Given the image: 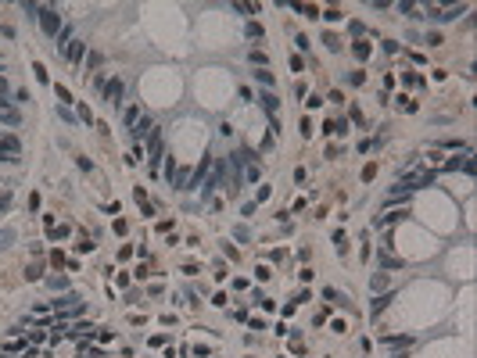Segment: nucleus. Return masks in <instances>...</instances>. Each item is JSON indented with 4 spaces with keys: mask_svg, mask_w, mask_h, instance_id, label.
Returning a JSON list of instances; mask_svg holds the SVG:
<instances>
[{
    "mask_svg": "<svg viewBox=\"0 0 477 358\" xmlns=\"http://www.w3.org/2000/svg\"><path fill=\"white\" fill-rule=\"evenodd\" d=\"M11 240H15V229H0V247H11Z\"/></svg>",
    "mask_w": 477,
    "mask_h": 358,
    "instance_id": "nucleus-13",
    "label": "nucleus"
},
{
    "mask_svg": "<svg viewBox=\"0 0 477 358\" xmlns=\"http://www.w3.org/2000/svg\"><path fill=\"white\" fill-rule=\"evenodd\" d=\"M40 29H43L47 36H58V33H61V15H58L54 8H40Z\"/></svg>",
    "mask_w": 477,
    "mask_h": 358,
    "instance_id": "nucleus-1",
    "label": "nucleus"
},
{
    "mask_svg": "<svg viewBox=\"0 0 477 358\" xmlns=\"http://www.w3.org/2000/svg\"><path fill=\"white\" fill-rule=\"evenodd\" d=\"M0 122H4V125H22V115L15 108H4V111H0Z\"/></svg>",
    "mask_w": 477,
    "mask_h": 358,
    "instance_id": "nucleus-6",
    "label": "nucleus"
},
{
    "mask_svg": "<svg viewBox=\"0 0 477 358\" xmlns=\"http://www.w3.org/2000/svg\"><path fill=\"white\" fill-rule=\"evenodd\" d=\"M0 161H8V158H4V154H0Z\"/></svg>",
    "mask_w": 477,
    "mask_h": 358,
    "instance_id": "nucleus-20",
    "label": "nucleus"
},
{
    "mask_svg": "<svg viewBox=\"0 0 477 358\" xmlns=\"http://www.w3.org/2000/svg\"><path fill=\"white\" fill-rule=\"evenodd\" d=\"M122 93H126V83H122V79H108V83H104V97H108V104L118 108V104H122Z\"/></svg>",
    "mask_w": 477,
    "mask_h": 358,
    "instance_id": "nucleus-3",
    "label": "nucleus"
},
{
    "mask_svg": "<svg viewBox=\"0 0 477 358\" xmlns=\"http://www.w3.org/2000/svg\"><path fill=\"white\" fill-rule=\"evenodd\" d=\"M0 154H4L8 161H18L22 143H18V136H15V133H4V136H0Z\"/></svg>",
    "mask_w": 477,
    "mask_h": 358,
    "instance_id": "nucleus-2",
    "label": "nucleus"
},
{
    "mask_svg": "<svg viewBox=\"0 0 477 358\" xmlns=\"http://www.w3.org/2000/svg\"><path fill=\"white\" fill-rule=\"evenodd\" d=\"M11 208V194H4V197H0V212H8Z\"/></svg>",
    "mask_w": 477,
    "mask_h": 358,
    "instance_id": "nucleus-18",
    "label": "nucleus"
},
{
    "mask_svg": "<svg viewBox=\"0 0 477 358\" xmlns=\"http://www.w3.org/2000/svg\"><path fill=\"white\" fill-rule=\"evenodd\" d=\"M136 118H140V111H136V108H129V111H126V122H129V125H136Z\"/></svg>",
    "mask_w": 477,
    "mask_h": 358,
    "instance_id": "nucleus-17",
    "label": "nucleus"
},
{
    "mask_svg": "<svg viewBox=\"0 0 477 358\" xmlns=\"http://www.w3.org/2000/svg\"><path fill=\"white\" fill-rule=\"evenodd\" d=\"M402 215H406V208H402V212H384V215L377 219V226H391V222H398Z\"/></svg>",
    "mask_w": 477,
    "mask_h": 358,
    "instance_id": "nucleus-10",
    "label": "nucleus"
},
{
    "mask_svg": "<svg viewBox=\"0 0 477 358\" xmlns=\"http://www.w3.org/2000/svg\"><path fill=\"white\" fill-rule=\"evenodd\" d=\"M22 11H26L29 18H40V4H29V0H26V4H22Z\"/></svg>",
    "mask_w": 477,
    "mask_h": 358,
    "instance_id": "nucleus-14",
    "label": "nucleus"
},
{
    "mask_svg": "<svg viewBox=\"0 0 477 358\" xmlns=\"http://www.w3.org/2000/svg\"><path fill=\"white\" fill-rule=\"evenodd\" d=\"M258 100H262V108H266V111H269V115H273V111H276V108H280V100H276V93H262V97H258Z\"/></svg>",
    "mask_w": 477,
    "mask_h": 358,
    "instance_id": "nucleus-9",
    "label": "nucleus"
},
{
    "mask_svg": "<svg viewBox=\"0 0 477 358\" xmlns=\"http://www.w3.org/2000/svg\"><path fill=\"white\" fill-rule=\"evenodd\" d=\"M233 11H241V15H255L258 8H255V4H233Z\"/></svg>",
    "mask_w": 477,
    "mask_h": 358,
    "instance_id": "nucleus-15",
    "label": "nucleus"
},
{
    "mask_svg": "<svg viewBox=\"0 0 477 358\" xmlns=\"http://www.w3.org/2000/svg\"><path fill=\"white\" fill-rule=\"evenodd\" d=\"M4 93H8V79H4V75H0V97H4Z\"/></svg>",
    "mask_w": 477,
    "mask_h": 358,
    "instance_id": "nucleus-19",
    "label": "nucleus"
},
{
    "mask_svg": "<svg viewBox=\"0 0 477 358\" xmlns=\"http://www.w3.org/2000/svg\"><path fill=\"white\" fill-rule=\"evenodd\" d=\"M54 47H58V50H68V47H72V29H68V25L54 36Z\"/></svg>",
    "mask_w": 477,
    "mask_h": 358,
    "instance_id": "nucleus-4",
    "label": "nucleus"
},
{
    "mask_svg": "<svg viewBox=\"0 0 477 358\" xmlns=\"http://www.w3.org/2000/svg\"><path fill=\"white\" fill-rule=\"evenodd\" d=\"M158 154H162V136H158V133H151V165H158Z\"/></svg>",
    "mask_w": 477,
    "mask_h": 358,
    "instance_id": "nucleus-7",
    "label": "nucleus"
},
{
    "mask_svg": "<svg viewBox=\"0 0 477 358\" xmlns=\"http://www.w3.org/2000/svg\"><path fill=\"white\" fill-rule=\"evenodd\" d=\"M384 344H388V347H391V351H395V347H402V351H406V347H409V344H413V337H388V340H384Z\"/></svg>",
    "mask_w": 477,
    "mask_h": 358,
    "instance_id": "nucleus-11",
    "label": "nucleus"
},
{
    "mask_svg": "<svg viewBox=\"0 0 477 358\" xmlns=\"http://www.w3.org/2000/svg\"><path fill=\"white\" fill-rule=\"evenodd\" d=\"M147 133H151V122H147V118H136V125L129 129V136H133V140H144Z\"/></svg>",
    "mask_w": 477,
    "mask_h": 358,
    "instance_id": "nucleus-5",
    "label": "nucleus"
},
{
    "mask_svg": "<svg viewBox=\"0 0 477 358\" xmlns=\"http://www.w3.org/2000/svg\"><path fill=\"white\" fill-rule=\"evenodd\" d=\"M83 47H86L83 40H72V47L65 50V54H68V61H79V58H83Z\"/></svg>",
    "mask_w": 477,
    "mask_h": 358,
    "instance_id": "nucleus-8",
    "label": "nucleus"
},
{
    "mask_svg": "<svg viewBox=\"0 0 477 358\" xmlns=\"http://www.w3.org/2000/svg\"><path fill=\"white\" fill-rule=\"evenodd\" d=\"M388 301H391V294H384V297H373V315H377V312H384V308H388Z\"/></svg>",
    "mask_w": 477,
    "mask_h": 358,
    "instance_id": "nucleus-12",
    "label": "nucleus"
},
{
    "mask_svg": "<svg viewBox=\"0 0 477 358\" xmlns=\"http://www.w3.org/2000/svg\"><path fill=\"white\" fill-rule=\"evenodd\" d=\"M251 65H266V54L262 50H251Z\"/></svg>",
    "mask_w": 477,
    "mask_h": 358,
    "instance_id": "nucleus-16",
    "label": "nucleus"
}]
</instances>
